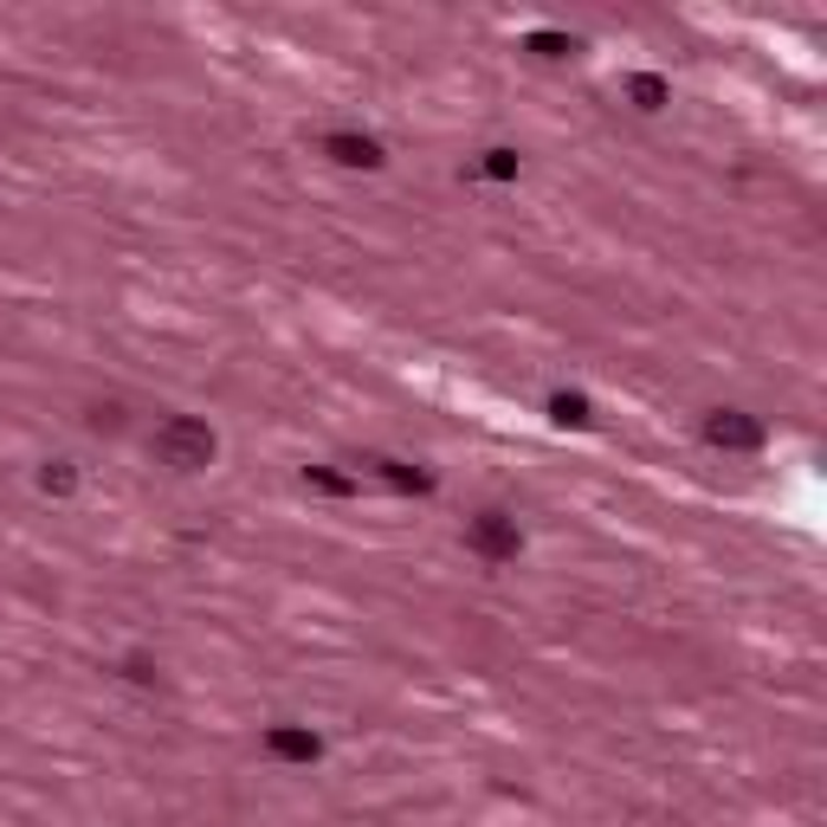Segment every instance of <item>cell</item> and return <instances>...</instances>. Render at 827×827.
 Listing matches in <instances>:
<instances>
[{"label":"cell","instance_id":"cell-2","mask_svg":"<svg viewBox=\"0 0 827 827\" xmlns=\"http://www.w3.org/2000/svg\"><path fill=\"white\" fill-rule=\"evenodd\" d=\"M472 543H479V550H486V557H518V530L504 524V518H498V511H486V518H479V524H472Z\"/></svg>","mask_w":827,"mask_h":827},{"label":"cell","instance_id":"cell-1","mask_svg":"<svg viewBox=\"0 0 827 827\" xmlns=\"http://www.w3.org/2000/svg\"><path fill=\"white\" fill-rule=\"evenodd\" d=\"M155 452H162L175 472H194V466L214 459V433H207L201 420H169V427L155 433Z\"/></svg>","mask_w":827,"mask_h":827}]
</instances>
